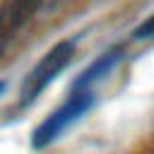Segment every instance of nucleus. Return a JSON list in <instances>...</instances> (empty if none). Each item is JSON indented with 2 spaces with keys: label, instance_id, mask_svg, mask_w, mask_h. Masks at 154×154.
Listing matches in <instances>:
<instances>
[{
  "label": "nucleus",
  "instance_id": "f03ea898",
  "mask_svg": "<svg viewBox=\"0 0 154 154\" xmlns=\"http://www.w3.org/2000/svg\"><path fill=\"white\" fill-rule=\"evenodd\" d=\"M72 58H75V41H60V43H55L29 70V75L24 77L22 89H19V106L24 108V106L34 103L46 91V87L72 63Z\"/></svg>",
  "mask_w": 154,
  "mask_h": 154
},
{
  "label": "nucleus",
  "instance_id": "7ed1b4c3",
  "mask_svg": "<svg viewBox=\"0 0 154 154\" xmlns=\"http://www.w3.org/2000/svg\"><path fill=\"white\" fill-rule=\"evenodd\" d=\"M41 10V0H2L0 2V55L14 41V36Z\"/></svg>",
  "mask_w": 154,
  "mask_h": 154
},
{
  "label": "nucleus",
  "instance_id": "f257e3e1",
  "mask_svg": "<svg viewBox=\"0 0 154 154\" xmlns=\"http://www.w3.org/2000/svg\"><path fill=\"white\" fill-rule=\"evenodd\" d=\"M94 89H70L67 99L34 130L31 135V147L34 149H46L53 144L75 120H79L91 106H94Z\"/></svg>",
  "mask_w": 154,
  "mask_h": 154
},
{
  "label": "nucleus",
  "instance_id": "39448f33",
  "mask_svg": "<svg viewBox=\"0 0 154 154\" xmlns=\"http://www.w3.org/2000/svg\"><path fill=\"white\" fill-rule=\"evenodd\" d=\"M132 38H154V14H152V17H147V19L135 29Z\"/></svg>",
  "mask_w": 154,
  "mask_h": 154
},
{
  "label": "nucleus",
  "instance_id": "20e7f679",
  "mask_svg": "<svg viewBox=\"0 0 154 154\" xmlns=\"http://www.w3.org/2000/svg\"><path fill=\"white\" fill-rule=\"evenodd\" d=\"M120 60H123V46H116V48L106 51L103 55H99V58L72 82V89H94V84L101 82Z\"/></svg>",
  "mask_w": 154,
  "mask_h": 154
},
{
  "label": "nucleus",
  "instance_id": "423d86ee",
  "mask_svg": "<svg viewBox=\"0 0 154 154\" xmlns=\"http://www.w3.org/2000/svg\"><path fill=\"white\" fill-rule=\"evenodd\" d=\"M5 87H7V84H5V82H0V94L5 91Z\"/></svg>",
  "mask_w": 154,
  "mask_h": 154
}]
</instances>
